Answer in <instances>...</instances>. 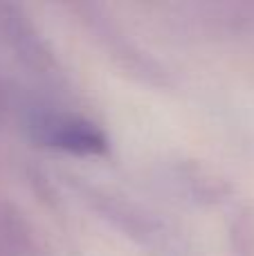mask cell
<instances>
[{
  "label": "cell",
  "mask_w": 254,
  "mask_h": 256,
  "mask_svg": "<svg viewBox=\"0 0 254 256\" xmlns=\"http://www.w3.org/2000/svg\"><path fill=\"white\" fill-rule=\"evenodd\" d=\"M36 137L48 146L76 155H102L108 150L106 135L79 117H45L36 126Z\"/></svg>",
  "instance_id": "6da1fadb"
}]
</instances>
